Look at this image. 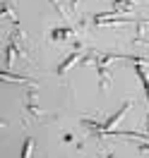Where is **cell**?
<instances>
[{"instance_id":"1","label":"cell","mask_w":149,"mask_h":158,"mask_svg":"<svg viewBox=\"0 0 149 158\" xmlns=\"http://www.w3.org/2000/svg\"><path fill=\"white\" fill-rule=\"evenodd\" d=\"M130 108H132V101H125V103L120 106V110H116V113H113L111 118H106V120H103V129H101V132H96V134H106V132H111V129L116 127L120 120L128 115V110H130Z\"/></svg>"},{"instance_id":"2","label":"cell","mask_w":149,"mask_h":158,"mask_svg":"<svg viewBox=\"0 0 149 158\" xmlns=\"http://www.w3.org/2000/svg\"><path fill=\"white\" fill-rule=\"evenodd\" d=\"M50 41H55V43H60V41H68L75 36V29L72 27H60V29H50Z\"/></svg>"},{"instance_id":"3","label":"cell","mask_w":149,"mask_h":158,"mask_svg":"<svg viewBox=\"0 0 149 158\" xmlns=\"http://www.w3.org/2000/svg\"><path fill=\"white\" fill-rule=\"evenodd\" d=\"M77 60H80V50H72V53H70L68 58H65V60H63V62L58 65V69H55V74H60V77H63V74H65V72H68V69L72 67L75 62H77Z\"/></svg>"},{"instance_id":"4","label":"cell","mask_w":149,"mask_h":158,"mask_svg":"<svg viewBox=\"0 0 149 158\" xmlns=\"http://www.w3.org/2000/svg\"><path fill=\"white\" fill-rule=\"evenodd\" d=\"M137 2H142V0H113V15H118V12H128V10H132Z\"/></svg>"},{"instance_id":"5","label":"cell","mask_w":149,"mask_h":158,"mask_svg":"<svg viewBox=\"0 0 149 158\" xmlns=\"http://www.w3.org/2000/svg\"><path fill=\"white\" fill-rule=\"evenodd\" d=\"M135 72H137L139 81H142V86H144V94H147V101H149V74L144 72V67H142V62H135Z\"/></svg>"},{"instance_id":"6","label":"cell","mask_w":149,"mask_h":158,"mask_svg":"<svg viewBox=\"0 0 149 158\" xmlns=\"http://www.w3.org/2000/svg\"><path fill=\"white\" fill-rule=\"evenodd\" d=\"M96 72H99V86L101 89H108L111 86V74H108V69H106V65H96Z\"/></svg>"},{"instance_id":"7","label":"cell","mask_w":149,"mask_h":158,"mask_svg":"<svg viewBox=\"0 0 149 158\" xmlns=\"http://www.w3.org/2000/svg\"><path fill=\"white\" fill-rule=\"evenodd\" d=\"M2 17H5V19H10L12 24H17V15H15V10H12V5L10 2H2Z\"/></svg>"},{"instance_id":"8","label":"cell","mask_w":149,"mask_h":158,"mask_svg":"<svg viewBox=\"0 0 149 158\" xmlns=\"http://www.w3.org/2000/svg\"><path fill=\"white\" fill-rule=\"evenodd\" d=\"M2 79H7V81H36V79H31V77H22V74H10L7 69L2 72Z\"/></svg>"},{"instance_id":"9","label":"cell","mask_w":149,"mask_h":158,"mask_svg":"<svg viewBox=\"0 0 149 158\" xmlns=\"http://www.w3.org/2000/svg\"><path fill=\"white\" fill-rule=\"evenodd\" d=\"M31 148H34V139H27L22 146V156L20 158H31Z\"/></svg>"},{"instance_id":"10","label":"cell","mask_w":149,"mask_h":158,"mask_svg":"<svg viewBox=\"0 0 149 158\" xmlns=\"http://www.w3.org/2000/svg\"><path fill=\"white\" fill-rule=\"evenodd\" d=\"M63 141H65V144H72V141H75V134L65 132V134H63Z\"/></svg>"},{"instance_id":"11","label":"cell","mask_w":149,"mask_h":158,"mask_svg":"<svg viewBox=\"0 0 149 158\" xmlns=\"http://www.w3.org/2000/svg\"><path fill=\"white\" fill-rule=\"evenodd\" d=\"M77 2H80V0H70V7H72V10H77Z\"/></svg>"},{"instance_id":"12","label":"cell","mask_w":149,"mask_h":158,"mask_svg":"<svg viewBox=\"0 0 149 158\" xmlns=\"http://www.w3.org/2000/svg\"><path fill=\"white\" fill-rule=\"evenodd\" d=\"M103 158H116V153H106V156H103Z\"/></svg>"}]
</instances>
